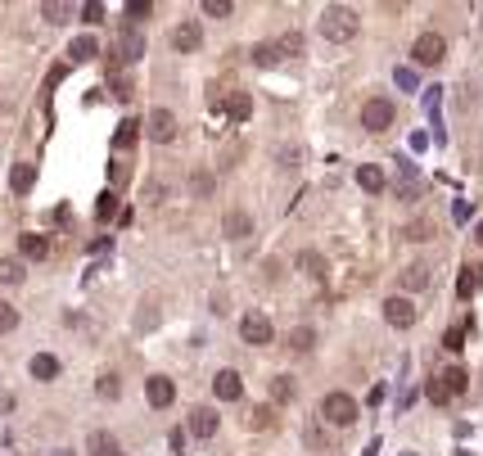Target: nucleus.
Listing matches in <instances>:
<instances>
[{
    "instance_id": "nucleus-13",
    "label": "nucleus",
    "mask_w": 483,
    "mask_h": 456,
    "mask_svg": "<svg viewBox=\"0 0 483 456\" xmlns=\"http://www.w3.org/2000/svg\"><path fill=\"white\" fill-rule=\"evenodd\" d=\"M222 231L231 235V240H249L253 235V217L244 213V208H231V213L222 217Z\"/></svg>"
},
{
    "instance_id": "nucleus-37",
    "label": "nucleus",
    "mask_w": 483,
    "mask_h": 456,
    "mask_svg": "<svg viewBox=\"0 0 483 456\" xmlns=\"http://www.w3.org/2000/svg\"><path fill=\"white\" fill-rule=\"evenodd\" d=\"M406 240H434V222H424V217H420V222H411V226H406Z\"/></svg>"
},
{
    "instance_id": "nucleus-2",
    "label": "nucleus",
    "mask_w": 483,
    "mask_h": 456,
    "mask_svg": "<svg viewBox=\"0 0 483 456\" xmlns=\"http://www.w3.org/2000/svg\"><path fill=\"white\" fill-rule=\"evenodd\" d=\"M321 416H325L335 430H348V425L357 420V397H353V393H339V388H335V393L321 397Z\"/></svg>"
},
{
    "instance_id": "nucleus-16",
    "label": "nucleus",
    "mask_w": 483,
    "mask_h": 456,
    "mask_svg": "<svg viewBox=\"0 0 483 456\" xmlns=\"http://www.w3.org/2000/svg\"><path fill=\"white\" fill-rule=\"evenodd\" d=\"M18 253H23V258H32V262H41L45 253H50V240H45V235H36V231H27V235H18Z\"/></svg>"
},
{
    "instance_id": "nucleus-32",
    "label": "nucleus",
    "mask_w": 483,
    "mask_h": 456,
    "mask_svg": "<svg viewBox=\"0 0 483 456\" xmlns=\"http://www.w3.org/2000/svg\"><path fill=\"white\" fill-rule=\"evenodd\" d=\"M312 344H316V335H312L307 326H298V330H293V335H289V348H293V353H307Z\"/></svg>"
},
{
    "instance_id": "nucleus-9",
    "label": "nucleus",
    "mask_w": 483,
    "mask_h": 456,
    "mask_svg": "<svg viewBox=\"0 0 483 456\" xmlns=\"http://www.w3.org/2000/svg\"><path fill=\"white\" fill-rule=\"evenodd\" d=\"M199 45H204V32H199L194 18H185V23L172 27V50H176V54H194Z\"/></svg>"
},
{
    "instance_id": "nucleus-18",
    "label": "nucleus",
    "mask_w": 483,
    "mask_h": 456,
    "mask_svg": "<svg viewBox=\"0 0 483 456\" xmlns=\"http://www.w3.org/2000/svg\"><path fill=\"white\" fill-rule=\"evenodd\" d=\"M357 185H362L366 195H380V190H384L388 181H384V172H380L375 163H362V167H357Z\"/></svg>"
},
{
    "instance_id": "nucleus-21",
    "label": "nucleus",
    "mask_w": 483,
    "mask_h": 456,
    "mask_svg": "<svg viewBox=\"0 0 483 456\" xmlns=\"http://www.w3.org/2000/svg\"><path fill=\"white\" fill-rule=\"evenodd\" d=\"M9 185H14V195H27V190L36 185V167L32 163H18L14 172H9Z\"/></svg>"
},
{
    "instance_id": "nucleus-22",
    "label": "nucleus",
    "mask_w": 483,
    "mask_h": 456,
    "mask_svg": "<svg viewBox=\"0 0 483 456\" xmlns=\"http://www.w3.org/2000/svg\"><path fill=\"white\" fill-rule=\"evenodd\" d=\"M443 388H447V393L452 397H461V393H466V384H470V375H466V370H461V366H452V370H443Z\"/></svg>"
},
{
    "instance_id": "nucleus-45",
    "label": "nucleus",
    "mask_w": 483,
    "mask_h": 456,
    "mask_svg": "<svg viewBox=\"0 0 483 456\" xmlns=\"http://www.w3.org/2000/svg\"><path fill=\"white\" fill-rule=\"evenodd\" d=\"M41 14L50 18V23H63V14H68V5H41Z\"/></svg>"
},
{
    "instance_id": "nucleus-29",
    "label": "nucleus",
    "mask_w": 483,
    "mask_h": 456,
    "mask_svg": "<svg viewBox=\"0 0 483 456\" xmlns=\"http://www.w3.org/2000/svg\"><path fill=\"white\" fill-rule=\"evenodd\" d=\"M95 217H100V222L118 217V195H113V190H104V195H100V204H95Z\"/></svg>"
},
{
    "instance_id": "nucleus-20",
    "label": "nucleus",
    "mask_w": 483,
    "mask_h": 456,
    "mask_svg": "<svg viewBox=\"0 0 483 456\" xmlns=\"http://www.w3.org/2000/svg\"><path fill=\"white\" fill-rule=\"evenodd\" d=\"M298 267L307 271V275H312L316 284H325V258H321L316 249H302V253H298Z\"/></svg>"
},
{
    "instance_id": "nucleus-33",
    "label": "nucleus",
    "mask_w": 483,
    "mask_h": 456,
    "mask_svg": "<svg viewBox=\"0 0 483 456\" xmlns=\"http://www.w3.org/2000/svg\"><path fill=\"white\" fill-rule=\"evenodd\" d=\"M23 280V267L14 258H0V284H18Z\"/></svg>"
},
{
    "instance_id": "nucleus-47",
    "label": "nucleus",
    "mask_w": 483,
    "mask_h": 456,
    "mask_svg": "<svg viewBox=\"0 0 483 456\" xmlns=\"http://www.w3.org/2000/svg\"><path fill=\"white\" fill-rule=\"evenodd\" d=\"M9 411H14V397H9V393H0V416H9Z\"/></svg>"
},
{
    "instance_id": "nucleus-7",
    "label": "nucleus",
    "mask_w": 483,
    "mask_h": 456,
    "mask_svg": "<svg viewBox=\"0 0 483 456\" xmlns=\"http://www.w3.org/2000/svg\"><path fill=\"white\" fill-rule=\"evenodd\" d=\"M384 321H388L393 330L415 326V303H411V298H402V294H393V298L384 303Z\"/></svg>"
},
{
    "instance_id": "nucleus-6",
    "label": "nucleus",
    "mask_w": 483,
    "mask_h": 456,
    "mask_svg": "<svg viewBox=\"0 0 483 456\" xmlns=\"http://www.w3.org/2000/svg\"><path fill=\"white\" fill-rule=\"evenodd\" d=\"M145 127H149V140L167 145V140H176V113H172V109H154V113L145 118Z\"/></svg>"
},
{
    "instance_id": "nucleus-24",
    "label": "nucleus",
    "mask_w": 483,
    "mask_h": 456,
    "mask_svg": "<svg viewBox=\"0 0 483 456\" xmlns=\"http://www.w3.org/2000/svg\"><path fill=\"white\" fill-rule=\"evenodd\" d=\"M293 393H298L293 375H276L271 379V402H293Z\"/></svg>"
},
{
    "instance_id": "nucleus-26",
    "label": "nucleus",
    "mask_w": 483,
    "mask_h": 456,
    "mask_svg": "<svg viewBox=\"0 0 483 456\" xmlns=\"http://www.w3.org/2000/svg\"><path fill=\"white\" fill-rule=\"evenodd\" d=\"M95 393L104 397V402H118V397H122V379H118V375H113V370H109V375H100Z\"/></svg>"
},
{
    "instance_id": "nucleus-41",
    "label": "nucleus",
    "mask_w": 483,
    "mask_h": 456,
    "mask_svg": "<svg viewBox=\"0 0 483 456\" xmlns=\"http://www.w3.org/2000/svg\"><path fill=\"white\" fill-rule=\"evenodd\" d=\"M393 82H397L402 91H420V77H415V68H397V73H393Z\"/></svg>"
},
{
    "instance_id": "nucleus-30",
    "label": "nucleus",
    "mask_w": 483,
    "mask_h": 456,
    "mask_svg": "<svg viewBox=\"0 0 483 456\" xmlns=\"http://www.w3.org/2000/svg\"><path fill=\"white\" fill-rule=\"evenodd\" d=\"M479 280H483V275L475 267H466V271H461V280H457V294H461V298H470V294L479 289Z\"/></svg>"
},
{
    "instance_id": "nucleus-35",
    "label": "nucleus",
    "mask_w": 483,
    "mask_h": 456,
    "mask_svg": "<svg viewBox=\"0 0 483 456\" xmlns=\"http://www.w3.org/2000/svg\"><path fill=\"white\" fill-rule=\"evenodd\" d=\"M443 348H447V353H461V348H466V330H461V326H452L447 335H443Z\"/></svg>"
},
{
    "instance_id": "nucleus-10",
    "label": "nucleus",
    "mask_w": 483,
    "mask_h": 456,
    "mask_svg": "<svg viewBox=\"0 0 483 456\" xmlns=\"http://www.w3.org/2000/svg\"><path fill=\"white\" fill-rule=\"evenodd\" d=\"M145 397H149V406H158V411H163V406H172L176 384H172L167 375H149V379H145Z\"/></svg>"
},
{
    "instance_id": "nucleus-40",
    "label": "nucleus",
    "mask_w": 483,
    "mask_h": 456,
    "mask_svg": "<svg viewBox=\"0 0 483 456\" xmlns=\"http://www.w3.org/2000/svg\"><path fill=\"white\" fill-rule=\"evenodd\" d=\"M82 23H86V27L104 23V5H100V0H91V5H82Z\"/></svg>"
},
{
    "instance_id": "nucleus-3",
    "label": "nucleus",
    "mask_w": 483,
    "mask_h": 456,
    "mask_svg": "<svg viewBox=\"0 0 483 456\" xmlns=\"http://www.w3.org/2000/svg\"><path fill=\"white\" fill-rule=\"evenodd\" d=\"M393 118H397V109H393V100H384V95H371V100L362 104V127L366 131H388Z\"/></svg>"
},
{
    "instance_id": "nucleus-11",
    "label": "nucleus",
    "mask_w": 483,
    "mask_h": 456,
    "mask_svg": "<svg viewBox=\"0 0 483 456\" xmlns=\"http://www.w3.org/2000/svg\"><path fill=\"white\" fill-rule=\"evenodd\" d=\"M118 54H122L127 63H136L140 54H145V32H140L136 23H131V27H122V36H118Z\"/></svg>"
},
{
    "instance_id": "nucleus-5",
    "label": "nucleus",
    "mask_w": 483,
    "mask_h": 456,
    "mask_svg": "<svg viewBox=\"0 0 483 456\" xmlns=\"http://www.w3.org/2000/svg\"><path fill=\"white\" fill-rule=\"evenodd\" d=\"M240 339L253 348H267L271 344V321L262 317V312H244L240 317Z\"/></svg>"
},
{
    "instance_id": "nucleus-17",
    "label": "nucleus",
    "mask_w": 483,
    "mask_h": 456,
    "mask_svg": "<svg viewBox=\"0 0 483 456\" xmlns=\"http://www.w3.org/2000/svg\"><path fill=\"white\" fill-rule=\"evenodd\" d=\"M68 59H72V63H91V59H100V41H95L91 32H86V36H77V41L68 45Z\"/></svg>"
},
{
    "instance_id": "nucleus-34",
    "label": "nucleus",
    "mask_w": 483,
    "mask_h": 456,
    "mask_svg": "<svg viewBox=\"0 0 483 456\" xmlns=\"http://www.w3.org/2000/svg\"><path fill=\"white\" fill-rule=\"evenodd\" d=\"M271 420H276V416H271V406H253V411H249V430H267Z\"/></svg>"
},
{
    "instance_id": "nucleus-1",
    "label": "nucleus",
    "mask_w": 483,
    "mask_h": 456,
    "mask_svg": "<svg viewBox=\"0 0 483 456\" xmlns=\"http://www.w3.org/2000/svg\"><path fill=\"white\" fill-rule=\"evenodd\" d=\"M357 9H348V5H330L325 14H321V32H325V41H335V45H344V41H353L357 36Z\"/></svg>"
},
{
    "instance_id": "nucleus-15",
    "label": "nucleus",
    "mask_w": 483,
    "mask_h": 456,
    "mask_svg": "<svg viewBox=\"0 0 483 456\" xmlns=\"http://www.w3.org/2000/svg\"><path fill=\"white\" fill-rule=\"evenodd\" d=\"M190 434H194V439H213V434H217V411H213V406H194V411H190Z\"/></svg>"
},
{
    "instance_id": "nucleus-8",
    "label": "nucleus",
    "mask_w": 483,
    "mask_h": 456,
    "mask_svg": "<svg viewBox=\"0 0 483 456\" xmlns=\"http://www.w3.org/2000/svg\"><path fill=\"white\" fill-rule=\"evenodd\" d=\"M213 393H217V402H240V397H244L240 370H217V375H213Z\"/></svg>"
},
{
    "instance_id": "nucleus-49",
    "label": "nucleus",
    "mask_w": 483,
    "mask_h": 456,
    "mask_svg": "<svg viewBox=\"0 0 483 456\" xmlns=\"http://www.w3.org/2000/svg\"><path fill=\"white\" fill-rule=\"evenodd\" d=\"M54 456H72V452H54Z\"/></svg>"
},
{
    "instance_id": "nucleus-25",
    "label": "nucleus",
    "mask_w": 483,
    "mask_h": 456,
    "mask_svg": "<svg viewBox=\"0 0 483 456\" xmlns=\"http://www.w3.org/2000/svg\"><path fill=\"white\" fill-rule=\"evenodd\" d=\"M136 136H140V122L127 118L118 131H113V145H118V149H131V145H136Z\"/></svg>"
},
{
    "instance_id": "nucleus-44",
    "label": "nucleus",
    "mask_w": 483,
    "mask_h": 456,
    "mask_svg": "<svg viewBox=\"0 0 483 456\" xmlns=\"http://www.w3.org/2000/svg\"><path fill=\"white\" fill-rule=\"evenodd\" d=\"M127 14L140 23V18H149V14H154V5H149V0H131V5H127Z\"/></svg>"
},
{
    "instance_id": "nucleus-23",
    "label": "nucleus",
    "mask_w": 483,
    "mask_h": 456,
    "mask_svg": "<svg viewBox=\"0 0 483 456\" xmlns=\"http://www.w3.org/2000/svg\"><path fill=\"white\" fill-rule=\"evenodd\" d=\"M226 113H231L235 122H249V113H253V100H249L244 91H235L231 100H226Z\"/></svg>"
},
{
    "instance_id": "nucleus-27",
    "label": "nucleus",
    "mask_w": 483,
    "mask_h": 456,
    "mask_svg": "<svg viewBox=\"0 0 483 456\" xmlns=\"http://www.w3.org/2000/svg\"><path fill=\"white\" fill-rule=\"evenodd\" d=\"M424 284H429V267H420V262H415V267L402 271V289H424Z\"/></svg>"
},
{
    "instance_id": "nucleus-48",
    "label": "nucleus",
    "mask_w": 483,
    "mask_h": 456,
    "mask_svg": "<svg viewBox=\"0 0 483 456\" xmlns=\"http://www.w3.org/2000/svg\"><path fill=\"white\" fill-rule=\"evenodd\" d=\"M475 235H479V244H483V222H479V231H475Z\"/></svg>"
},
{
    "instance_id": "nucleus-14",
    "label": "nucleus",
    "mask_w": 483,
    "mask_h": 456,
    "mask_svg": "<svg viewBox=\"0 0 483 456\" xmlns=\"http://www.w3.org/2000/svg\"><path fill=\"white\" fill-rule=\"evenodd\" d=\"M397 199H420V176H415V163L397 158Z\"/></svg>"
},
{
    "instance_id": "nucleus-36",
    "label": "nucleus",
    "mask_w": 483,
    "mask_h": 456,
    "mask_svg": "<svg viewBox=\"0 0 483 456\" xmlns=\"http://www.w3.org/2000/svg\"><path fill=\"white\" fill-rule=\"evenodd\" d=\"M204 14L208 18H226V14H235V5L231 0H204Z\"/></svg>"
},
{
    "instance_id": "nucleus-4",
    "label": "nucleus",
    "mask_w": 483,
    "mask_h": 456,
    "mask_svg": "<svg viewBox=\"0 0 483 456\" xmlns=\"http://www.w3.org/2000/svg\"><path fill=\"white\" fill-rule=\"evenodd\" d=\"M443 54H447V41H443L438 32H420V36H415L411 59L420 63V68H438V63H443Z\"/></svg>"
},
{
    "instance_id": "nucleus-42",
    "label": "nucleus",
    "mask_w": 483,
    "mask_h": 456,
    "mask_svg": "<svg viewBox=\"0 0 483 456\" xmlns=\"http://www.w3.org/2000/svg\"><path fill=\"white\" fill-rule=\"evenodd\" d=\"M438 104H443V91L434 86V91H424V113H429L434 122H438Z\"/></svg>"
},
{
    "instance_id": "nucleus-50",
    "label": "nucleus",
    "mask_w": 483,
    "mask_h": 456,
    "mask_svg": "<svg viewBox=\"0 0 483 456\" xmlns=\"http://www.w3.org/2000/svg\"><path fill=\"white\" fill-rule=\"evenodd\" d=\"M461 456H466V452H461Z\"/></svg>"
},
{
    "instance_id": "nucleus-19",
    "label": "nucleus",
    "mask_w": 483,
    "mask_h": 456,
    "mask_svg": "<svg viewBox=\"0 0 483 456\" xmlns=\"http://www.w3.org/2000/svg\"><path fill=\"white\" fill-rule=\"evenodd\" d=\"M54 375H59V357H54V353H36V357H32V379L50 384Z\"/></svg>"
},
{
    "instance_id": "nucleus-12",
    "label": "nucleus",
    "mask_w": 483,
    "mask_h": 456,
    "mask_svg": "<svg viewBox=\"0 0 483 456\" xmlns=\"http://www.w3.org/2000/svg\"><path fill=\"white\" fill-rule=\"evenodd\" d=\"M86 452L91 456H122V443H118V434H109V430H91L86 434Z\"/></svg>"
},
{
    "instance_id": "nucleus-31",
    "label": "nucleus",
    "mask_w": 483,
    "mask_h": 456,
    "mask_svg": "<svg viewBox=\"0 0 483 456\" xmlns=\"http://www.w3.org/2000/svg\"><path fill=\"white\" fill-rule=\"evenodd\" d=\"M280 54H276V41H262V45H253V63L258 68H267V63H276Z\"/></svg>"
},
{
    "instance_id": "nucleus-43",
    "label": "nucleus",
    "mask_w": 483,
    "mask_h": 456,
    "mask_svg": "<svg viewBox=\"0 0 483 456\" xmlns=\"http://www.w3.org/2000/svg\"><path fill=\"white\" fill-rule=\"evenodd\" d=\"M190 190H194V195H213V176H208V172H194V176H190Z\"/></svg>"
},
{
    "instance_id": "nucleus-38",
    "label": "nucleus",
    "mask_w": 483,
    "mask_h": 456,
    "mask_svg": "<svg viewBox=\"0 0 483 456\" xmlns=\"http://www.w3.org/2000/svg\"><path fill=\"white\" fill-rule=\"evenodd\" d=\"M424 393H429V402H434V406H447V402H452V393L443 388V379H429V388H424Z\"/></svg>"
},
{
    "instance_id": "nucleus-28",
    "label": "nucleus",
    "mask_w": 483,
    "mask_h": 456,
    "mask_svg": "<svg viewBox=\"0 0 483 456\" xmlns=\"http://www.w3.org/2000/svg\"><path fill=\"white\" fill-rule=\"evenodd\" d=\"M302 45H307V41H302V32H285L276 41V54H280V59H285V54H302Z\"/></svg>"
},
{
    "instance_id": "nucleus-46",
    "label": "nucleus",
    "mask_w": 483,
    "mask_h": 456,
    "mask_svg": "<svg viewBox=\"0 0 483 456\" xmlns=\"http://www.w3.org/2000/svg\"><path fill=\"white\" fill-rule=\"evenodd\" d=\"M167 443H172V452H185V430H172V439H167Z\"/></svg>"
},
{
    "instance_id": "nucleus-39",
    "label": "nucleus",
    "mask_w": 483,
    "mask_h": 456,
    "mask_svg": "<svg viewBox=\"0 0 483 456\" xmlns=\"http://www.w3.org/2000/svg\"><path fill=\"white\" fill-rule=\"evenodd\" d=\"M9 330H18V307L0 303V335H9Z\"/></svg>"
}]
</instances>
